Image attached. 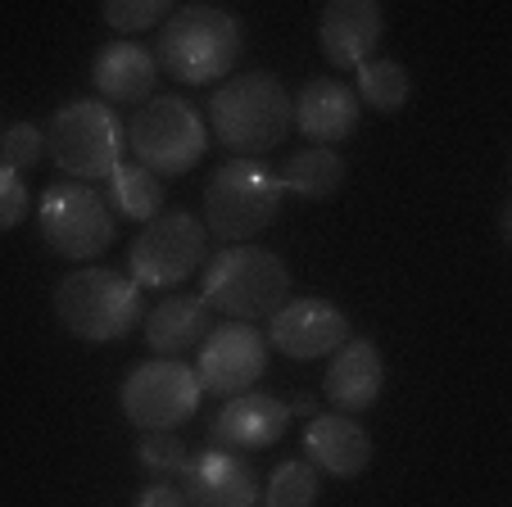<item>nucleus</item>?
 <instances>
[{
    "mask_svg": "<svg viewBox=\"0 0 512 507\" xmlns=\"http://www.w3.org/2000/svg\"><path fill=\"white\" fill-rule=\"evenodd\" d=\"M41 154H46V132H41L37 123H10L5 127V136H0V163L5 168H14V173H28V168H37Z\"/></svg>",
    "mask_w": 512,
    "mask_h": 507,
    "instance_id": "bb28decb",
    "label": "nucleus"
},
{
    "mask_svg": "<svg viewBox=\"0 0 512 507\" xmlns=\"http://www.w3.org/2000/svg\"><path fill=\"white\" fill-rule=\"evenodd\" d=\"M263 372H268V340L259 326L223 322L204 335L200 358H195V376H200L204 394H218L227 403L236 394H250Z\"/></svg>",
    "mask_w": 512,
    "mask_h": 507,
    "instance_id": "9b49d317",
    "label": "nucleus"
},
{
    "mask_svg": "<svg viewBox=\"0 0 512 507\" xmlns=\"http://www.w3.org/2000/svg\"><path fill=\"white\" fill-rule=\"evenodd\" d=\"M322 390H327L331 408H340L345 417L368 412L372 403L381 399V390H386V358H381V349L372 345V340L349 335L345 345L331 354V367H327Z\"/></svg>",
    "mask_w": 512,
    "mask_h": 507,
    "instance_id": "f3484780",
    "label": "nucleus"
},
{
    "mask_svg": "<svg viewBox=\"0 0 512 507\" xmlns=\"http://www.w3.org/2000/svg\"><path fill=\"white\" fill-rule=\"evenodd\" d=\"M127 150L155 177H182L209 150V127H204L200 109L191 100L155 96L145 100L132 114V123H127Z\"/></svg>",
    "mask_w": 512,
    "mask_h": 507,
    "instance_id": "0eeeda50",
    "label": "nucleus"
},
{
    "mask_svg": "<svg viewBox=\"0 0 512 507\" xmlns=\"http://www.w3.org/2000/svg\"><path fill=\"white\" fill-rule=\"evenodd\" d=\"M32 213V191L14 168L0 163V231H14Z\"/></svg>",
    "mask_w": 512,
    "mask_h": 507,
    "instance_id": "cd10ccee",
    "label": "nucleus"
},
{
    "mask_svg": "<svg viewBox=\"0 0 512 507\" xmlns=\"http://www.w3.org/2000/svg\"><path fill=\"white\" fill-rule=\"evenodd\" d=\"M290 105H295V127H300L313 145H322V150H331V145H340L345 136H354L358 118H363V105H358L354 87L340 82V77H313V82H304V91L290 100Z\"/></svg>",
    "mask_w": 512,
    "mask_h": 507,
    "instance_id": "dca6fc26",
    "label": "nucleus"
},
{
    "mask_svg": "<svg viewBox=\"0 0 512 507\" xmlns=\"http://www.w3.org/2000/svg\"><path fill=\"white\" fill-rule=\"evenodd\" d=\"M345 173H349L345 159H340L336 150H322V145H313V150H295L277 168L281 191L295 195V200H331V195L345 186Z\"/></svg>",
    "mask_w": 512,
    "mask_h": 507,
    "instance_id": "4be33fe9",
    "label": "nucleus"
},
{
    "mask_svg": "<svg viewBox=\"0 0 512 507\" xmlns=\"http://www.w3.org/2000/svg\"><path fill=\"white\" fill-rule=\"evenodd\" d=\"M358 77V105L377 109V114H399V109L413 100V73H408L404 64H395V59H368L363 68H354Z\"/></svg>",
    "mask_w": 512,
    "mask_h": 507,
    "instance_id": "5701e85b",
    "label": "nucleus"
},
{
    "mask_svg": "<svg viewBox=\"0 0 512 507\" xmlns=\"http://www.w3.org/2000/svg\"><path fill=\"white\" fill-rule=\"evenodd\" d=\"M290 412L272 394H236L223 403V412L213 417V449H232V453H254L272 449L286 435Z\"/></svg>",
    "mask_w": 512,
    "mask_h": 507,
    "instance_id": "a211bd4d",
    "label": "nucleus"
},
{
    "mask_svg": "<svg viewBox=\"0 0 512 507\" xmlns=\"http://www.w3.org/2000/svg\"><path fill=\"white\" fill-rule=\"evenodd\" d=\"M386 37V14L377 0H331L318 19V46L331 68L354 73L372 59V50Z\"/></svg>",
    "mask_w": 512,
    "mask_h": 507,
    "instance_id": "ddd939ff",
    "label": "nucleus"
},
{
    "mask_svg": "<svg viewBox=\"0 0 512 507\" xmlns=\"http://www.w3.org/2000/svg\"><path fill=\"white\" fill-rule=\"evenodd\" d=\"M200 376L195 367H186L182 358H150V363L132 367L118 385V403L123 417L132 421L141 435L155 431H177L200 412Z\"/></svg>",
    "mask_w": 512,
    "mask_h": 507,
    "instance_id": "1a4fd4ad",
    "label": "nucleus"
},
{
    "mask_svg": "<svg viewBox=\"0 0 512 507\" xmlns=\"http://www.w3.org/2000/svg\"><path fill=\"white\" fill-rule=\"evenodd\" d=\"M213 331V308L200 295H164L150 317H141V335L150 354L159 358H182L204 345V335Z\"/></svg>",
    "mask_w": 512,
    "mask_h": 507,
    "instance_id": "aec40b11",
    "label": "nucleus"
},
{
    "mask_svg": "<svg viewBox=\"0 0 512 507\" xmlns=\"http://www.w3.org/2000/svg\"><path fill=\"white\" fill-rule=\"evenodd\" d=\"M245 28L223 5H177L159 28V68L186 87H209L241 59Z\"/></svg>",
    "mask_w": 512,
    "mask_h": 507,
    "instance_id": "f257e3e1",
    "label": "nucleus"
},
{
    "mask_svg": "<svg viewBox=\"0 0 512 507\" xmlns=\"http://www.w3.org/2000/svg\"><path fill=\"white\" fill-rule=\"evenodd\" d=\"M209 114L218 141L236 150V159H268V150H277L295 127L290 91L272 73L227 77L223 87L213 91Z\"/></svg>",
    "mask_w": 512,
    "mask_h": 507,
    "instance_id": "f03ea898",
    "label": "nucleus"
},
{
    "mask_svg": "<svg viewBox=\"0 0 512 507\" xmlns=\"http://www.w3.org/2000/svg\"><path fill=\"white\" fill-rule=\"evenodd\" d=\"M182 494L191 507H259V476L245 453L204 449L182 471Z\"/></svg>",
    "mask_w": 512,
    "mask_h": 507,
    "instance_id": "4468645a",
    "label": "nucleus"
},
{
    "mask_svg": "<svg viewBox=\"0 0 512 507\" xmlns=\"http://www.w3.org/2000/svg\"><path fill=\"white\" fill-rule=\"evenodd\" d=\"M173 14V0H105L100 19L123 37H141L150 28H164V19Z\"/></svg>",
    "mask_w": 512,
    "mask_h": 507,
    "instance_id": "393cba45",
    "label": "nucleus"
},
{
    "mask_svg": "<svg viewBox=\"0 0 512 507\" xmlns=\"http://www.w3.org/2000/svg\"><path fill=\"white\" fill-rule=\"evenodd\" d=\"M91 82H96L100 100L109 109L114 105H145L155 100V82H159V59L136 41H109L96 50L91 59Z\"/></svg>",
    "mask_w": 512,
    "mask_h": 507,
    "instance_id": "6ab92c4d",
    "label": "nucleus"
},
{
    "mask_svg": "<svg viewBox=\"0 0 512 507\" xmlns=\"http://www.w3.org/2000/svg\"><path fill=\"white\" fill-rule=\"evenodd\" d=\"M114 213H109L105 195L91 191L82 182H59L41 191L37 204V231H41V245L59 259H73V263H87L100 259L109 245H114Z\"/></svg>",
    "mask_w": 512,
    "mask_h": 507,
    "instance_id": "6e6552de",
    "label": "nucleus"
},
{
    "mask_svg": "<svg viewBox=\"0 0 512 507\" xmlns=\"http://www.w3.org/2000/svg\"><path fill=\"white\" fill-rule=\"evenodd\" d=\"M322 494V476L304 458H290L272 471L268 489H263V507H313Z\"/></svg>",
    "mask_w": 512,
    "mask_h": 507,
    "instance_id": "b1692460",
    "label": "nucleus"
},
{
    "mask_svg": "<svg viewBox=\"0 0 512 507\" xmlns=\"http://www.w3.org/2000/svg\"><path fill=\"white\" fill-rule=\"evenodd\" d=\"M354 326L331 299H286L277 313L268 317V349L295 358V363H313V358H331L345 345Z\"/></svg>",
    "mask_w": 512,
    "mask_h": 507,
    "instance_id": "f8f14e48",
    "label": "nucleus"
},
{
    "mask_svg": "<svg viewBox=\"0 0 512 507\" xmlns=\"http://www.w3.org/2000/svg\"><path fill=\"white\" fill-rule=\"evenodd\" d=\"M304 462L318 476L354 480L372 467V435L345 412H318L304 426Z\"/></svg>",
    "mask_w": 512,
    "mask_h": 507,
    "instance_id": "2eb2a0df",
    "label": "nucleus"
},
{
    "mask_svg": "<svg viewBox=\"0 0 512 507\" xmlns=\"http://www.w3.org/2000/svg\"><path fill=\"white\" fill-rule=\"evenodd\" d=\"M41 132H46V154L73 182H105L127 154V127L105 100H68Z\"/></svg>",
    "mask_w": 512,
    "mask_h": 507,
    "instance_id": "423d86ee",
    "label": "nucleus"
},
{
    "mask_svg": "<svg viewBox=\"0 0 512 507\" xmlns=\"http://www.w3.org/2000/svg\"><path fill=\"white\" fill-rule=\"evenodd\" d=\"M204 245H209V231L200 218L159 213L155 222H145L141 236L127 249V277L141 295L145 290H177L204 263Z\"/></svg>",
    "mask_w": 512,
    "mask_h": 507,
    "instance_id": "9d476101",
    "label": "nucleus"
},
{
    "mask_svg": "<svg viewBox=\"0 0 512 507\" xmlns=\"http://www.w3.org/2000/svg\"><path fill=\"white\" fill-rule=\"evenodd\" d=\"M286 191L268 159H227L204 186V231L223 245H250L277 222Z\"/></svg>",
    "mask_w": 512,
    "mask_h": 507,
    "instance_id": "39448f33",
    "label": "nucleus"
},
{
    "mask_svg": "<svg viewBox=\"0 0 512 507\" xmlns=\"http://www.w3.org/2000/svg\"><path fill=\"white\" fill-rule=\"evenodd\" d=\"M105 204L123 222H155L164 213V177L141 163H118L105 177Z\"/></svg>",
    "mask_w": 512,
    "mask_h": 507,
    "instance_id": "412c9836",
    "label": "nucleus"
},
{
    "mask_svg": "<svg viewBox=\"0 0 512 507\" xmlns=\"http://www.w3.org/2000/svg\"><path fill=\"white\" fill-rule=\"evenodd\" d=\"M55 317L68 335L87 345H114L141 326L145 304L132 277L91 263V268H73L55 286Z\"/></svg>",
    "mask_w": 512,
    "mask_h": 507,
    "instance_id": "20e7f679",
    "label": "nucleus"
},
{
    "mask_svg": "<svg viewBox=\"0 0 512 507\" xmlns=\"http://www.w3.org/2000/svg\"><path fill=\"white\" fill-rule=\"evenodd\" d=\"M136 507H191V503H186V494L177 485H168V480H155V485L141 489Z\"/></svg>",
    "mask_w": 512,
    "mask_h": 507,
    "instance_id": "c85d7f7f",
    "label": "nucleus"
},
{
    "mask_svg": "<svg viewBox=\"0 0 512 507\" xmlns=\"http://www.w3.org/2000/svg\"><path fill=\"white\" fill-rule=\"evenodd\" d=\"M286 412H300V417H318V412H313V399H309V394H295V403H286Z\"/></svg>",
    "mask_w": 512,
    "mask_h": 507,
    "instance_id": "c756f323",
    "label": "nucleus"
},
{
    "mask_svg": "<svg viewBox=\"0 0 512 507\" xmlns=\"http://www.w3.org/2000/svg\"><path fill=\"white\" fill-rule=\"evenodd\" d=\"M136 462H141L150 476H182L186 462H191V449L177 431H155L136 440Z\"/></svg>",
    "mask_w": 512,
    "mask_h": 507,
    "instance_id": "a878e982",
    "label": "nucleus"
},
{
    "mask_svg": "<svg viewBox=\"0 0 512 507\" xmlns=\"http://www.w3.org/2000/svg\"><path fill=\"white\" fill-rule=\"evenodd\" d=\"M200 299L227 322H268L290 299V272L277 249L263 245H227L204 263Z\"/></svg>",
    "mask_w": 512,
    "mask_h": 507,
    "instance_id": "7ed1b4c3",
    "label": "nucleus"
}]
</instances>
